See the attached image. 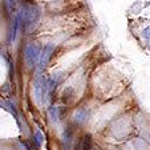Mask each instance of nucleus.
Segmentation results:
<instances>
[{
    "label": "nucleus",
    "mask_w": 150,
    "mask_h": 150,
    "mask_svg": "<svg viewBox=\"0 0 150 150\" xmlns=\"http://www.w3.org/2000/svg\"><path fill=\"white\" fill-rule=\"evenodd\" d=\"M92 145H93L92 137L89 134H84L82 137H80L73 150H92Z\"/></svg>",
    "instance_id": "obj_1"
}]
</instances>
